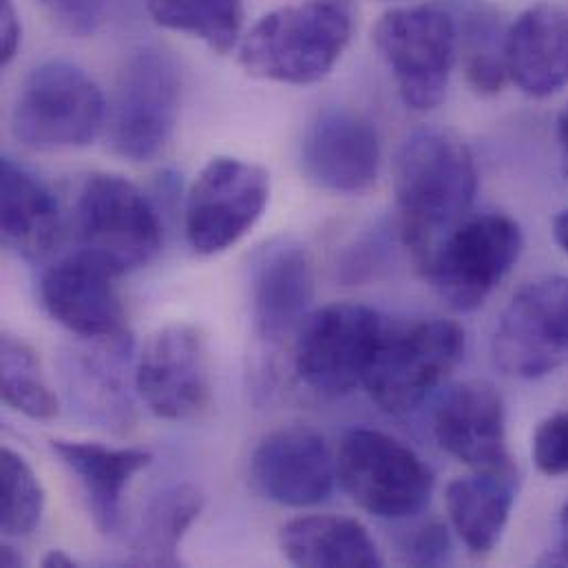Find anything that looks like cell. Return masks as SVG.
Masks as SVG:
<instances>
[{
  "instance_id": "31",
  "label": "cell",
  "mask_w": 568,
  "mask_h": 568,
  "mask_svg": "<svg viewBox=\"0 0 568 568\" xmlns=\"http://www.w3.org/2000/svg\"><path fill=\"white\" fill-rule=\"evenodd\" d=\"M534 460L547 476L568 474V414H554L534 434Z\"/></svg>"
},
{
  "instance_id": "13",
  "label": "cell",
  "mask_w": 568,
  "mask_h": 568,
  "mask_svg": "<svg viewBox=\"0 0 568 568\" xmlns=\"http://www.w3.org/2000/svg\"><path fill=\"white\" fill-rule=\"evenodd\" d=\"M133 385L153 416L175 423L197 418L213 394L204 332L189 323H171L153 332L138 354Z\"/></svg>"
},
{
  "instance_id": "30",
  "label": "cell",
  "mask_w": 568,
  "mask_h": 568,
  "mask_svg": "<svg viewBox=\"0 0 568 568\" xmlns=\"http://www.w3.org/2000/svg\"><path fill=\"white\" fill-rule=\"evenodd\" d=\"M398 549L403 562L414 567H440L452 558V540L447 527L438 520H427L409 529V534L403 536Z\"/></svg>"
},
{
  "instance_id": "16",
  "label": "cell",
  "mask_w": 568,
  "mask_h": 568,
  "mask_svg": "<svg viewBox=\"0 0 568 568\" xmlns=\"http://www.w3.org/2000/svg\"><path fill=\"white\" fill-rule=\"evenodd\" d=\"M336 458L325 438L303 425L271 432L255 447L251 480L271 503L305 509L323 503L336 483Z\"/></svg>"
},
{
  "instance_id": "26",
  "label": "cell",
  "mask_w": 568,
  "mask_h": 568,
  "mask_svg": "<svg viewBox=\"0 0 568 568\" xmlns=\"http://www.w3.org/2000/svg\"><path fill=\"white\" fill-rule=\"evenodd\" d=\"M149 16L164 29L206 42L215 53L242 40L244 0H144Z\"/></svg>"
},
{
  "instance_id": "27",
  "label": "cell",
  "mask_w": 568,
  "mask_h": 568,
  "mask_svg": "<svg viewBox=\"0 0 568 568\" xmlns=\"http://www.w3.org/2000/svg\"><path fill=\"white\" fill-rule=\"evenodd\" d=\"M0 394L11 409L31 420H51L60 409L38 354L13 334H2L0 341Z\"/></svg>"
},
{
  "instance_id": "33",
  "label": "cell",
  "mask_w": 568,
  "mask_h": 568,
  "mask_svg": "<svg viewBox=\"0 0 568 568\" xmlns=\"http://www.w3.org/2000/svg\"><path fill=\"white\" fill-rule=\"evenodd\" d=\"M558 146H560L562 175H565L568 184V102L567 106L560 111V118H558Z\"/></svg>"
},
{
  "instance_id": "29",
  "label": "cell",
  "mask_w": 568,
  "mask_h": 568,
  "mask_svg": "<svg viewBox=\"0 0 568 568\" xmlns=\"http://www.w3.org/2000/svg\"><path fill=\"white\" fill-rule=\"evenodd\" d=\"M465 75L471 89L480 95H494L503 91L507 78L505 67V36L494 16L476 13L469 16L463 31Z\"/></svg>"
},
{
  "instance_id": "32",
  "label": "cell",
  "mask_w": 568,
  "mask_h": 568,
  "mask_svg": "<svg viewBox=\"0 0 568 568\" xmlns=\"http://www.w3.org/2000/svg\"><path fill=\"white\" fill-rule=\"evenodd\" d=\"M20 18L13 0H0V64L7 67L20 47Z\"/></svg>"
},
{
  "instance_id": "10",
  "label": "cell",
  "mask_w": 568,
  "mask_h": 568,
  "mask_svg": "<svg viewBox=\"0 0 568 568\" xmlns=\"http://www.w3.org/2000/svg\"><path fill=\"white\" fill-rule=\"evenodd\" d=\"M271 200V175L264 166L213 158L189 189L184 233L197 255H220L240 244L262 220Z\"/></svg>"
},
{
  "instance_id": "5",
  "label": "cell",
  "mask_w": 568,
  "mask_h": 568,
  "mask_svg": "<svg viewBox=\"0 0 568 568\" xmlns=\"http://www.w3.org/2000/svg\"><path fill=\"white\" fill-rule=\"evenodd\" d=\"M523 251V231L509 215H467L436 242L418 268L452 310L471 312L505 282Z\"/></svg>"
},
{
  "instance_id": "1",
  "label": "cell",
  "mask_w": 568,
  "mask_h": 568,
  "mask_svg": "<svg viewBox=\"0 0 568 568\" xmlns=\"http://www.w3.org/2000/svg\"><path fill=\"white\" fill-rule=\"evenodd\" d=\"M392 186L400 240L420 264L436 242L469 215L478 193L476 158L458 133L420 126L396 151Z\"/></svg>"
},
{
  "instance_id": "36",
  "label": "cell",
  "mask_w": 568,
  "mask_h": 568,
  "mask_svg": "<svg viewBox=\"0 0 568 568\" xmlns=\"http://www.w3.org/2000/svg\"><path fill=\"white\" fill-rule=\"evenodd\" d=\"M554 235L560 248L568 255V211H562L554 222Z\"/></svg>"
},
{
  "instance_id": "3",
  "label": "cell",
  "mask_w": 568,
  "mask_h": 568,
  "mask_svg": "<svg viewBox=\"0 0 568 568\" xmlns=\"http://www.w3.org/2000/svg\"><path fill=\"white\" fill-rule=\"evenodd\" d=\"M465 332L449 318H418L381 334L363 387L385 414L414 412L463 361Z\"/></svg>"
},
{
  "instance_id": "21",
  "label": "cell",
  "mask_w": 568,
  "mask_h": 568,
  "mask_svg": "<svg viewBox=\"0 0 568 568\" xmlns=\"http://www.w3.org/2000/svg\"><path fill=\"white\" fill-rule=\"evenodd\" d=\"M51 449L78 480L98 531L115 536L122 527L124 494L131 480L153 463V456L138 447L62 438L51 440Z\"/></svg>"
},
{
  "instance_id": "28",
  "label": "cell",
  "mask_w": 568,
  "mask_h": 568,
  "mask_svg": "<svg viewBox=\"0 0 568 568\" xmlns=\"http://www.w3.org/2000/svg\"><path fill=\"white\" fill-rule=\"evenodd\" d=\"M44 514V489L31 465L13 449L0 454V529L7 538L31 536Z\"/></svg>"
},
{
  "instance_id": "11",
  "label": "cell",
  "mask_w": 568,
  "mask_h": 568,
  "mask_svg": "<svg viewBox=\"0 0 568 568\" xmlns=\"http://www.w3.org/2000/svg\"><path fill=\"white\" fill-rule=\"evenodd\" d=\"M383 329V316L356 303H334L307 314L294 343L298 378L327 398L349 394L363 385Z\"/></svg>"
},
{
  "instance_id": "7",
  "label": "cell",
  "mask_w": 568,
  "mask_h": 568,
  "mask_svg": "<svg viewBox=\"0 0 568 568\" xmlns=\"http://www.w3.org/2000/svg\"><path fill=\"white\" fill-rule=\"evenodd\" d=\"M80 251L104 262L118 277L151 264L162 248V224L149 197L129 180L93 173L75 200Z\"/></svg>"
},
{
  "instance_id": "14",
  "label": "cell",
  "mask_w": 568,
  "mask_h": 568,
  "mask_svg": "<svg viewBox=\"0 0 568 568\" xmlns=\"http://www.w3.org/2000/svg\"><path fill=\"white\" fill-rule=\"evenodd\" d=\"M301 169L314 186L329 193L361 195L369 191L381 169L376 126L343 106L321 111L305 131Z\"/></svg>"
},
{
  "instance_id": "34",
  "label": "cell",
  "mask_w": 568,
  "mask_h": 568,
  "mask_svg": "<svg viewBox=\"0 0 568 568\" xmlns=\"http://www.w3.org/2000/svg\"><path fill=\"white\" fill-rule=\"evenodd\" d=\"M551 562L568 565V503L562 507V514H560V549H558L556 558H551Z\"/></svg>"
},
{
  "instance_id": "23",
  "label": "cell",
  "mask_w": 568,
  "mask_h": 568,
  "mask_svg": "<svg viewBox=\"0 0 568 568\" xmlns=\"http://www.w3.org/2000/svg\"><path fill=\"white\" fill-rule=\"evenodd\" d=\"M2 242L27 262H40L60 242L62 220L53 193L11 158L0 162Z\"/></svg>"
},
{
  "instance_id": "2",
  "label": "cell",
  "mask_w": 568,
  "mask_h": 568,
  "mask_svg": "<svg viewBox=\"0 0 568 568\" xmlns=\"http://www.w3.org/2000/svg\"><path fill=\"white\" fill-rule=\"evenodd\" d=\"M352 38L349 13L329 0L285 4L240 40V64L253 78L305 87L332 73Z\"/></svg>"
},
{
  "instance_id": "8",
  "label": "cell",
  "mask_w": 568,
  "mask_h": 568,
  "mask_svg": "<svg viewBox=\"0 0 568 568\" xmlns=\"http://www.w3.org/2000/svg\"><path fill=\"white\" fill-rule=\"evenodd\" d=\"M336 476L347 496L383 520L416 516L432 496L434 476L403 440L378 429H352L336 454Z\"/></svg>"
},
{
  "instance_id": "17",
  "label": "cell",
  "mask_w": 568,
  "mask_h": 568,
  "mask_svg": "<svg viewBox=\"0 0 568 568\" xmlns=\"http://www.w3.org/2000/svg\"><path fill=\"white\" fill-rule=\"evenodd\" d=\"M60 356V378L71 409L89 425L111 434H124L135 420L126 367L131 336L89 341Z\"/></svg>"
},
{
  "instance_id": "22",
  "label": "cell",
  "mask_w": 568,
  "mask_h": 568,
  "mask_svg": "<svg viewBox=\"0 0 568 568\" xmlns=\"http://www.w3.org/2000/svg\"><path fill=\"white\" fill-rule=\"evenodd\" d=\"M518 496V469L514 463L474 469L449 483L445 503L452 527L474 556L491 554L511 516Z\"/></svg>"
},
{
  "instance_id": "24",
  "label": "cell",
  "mask_w": 568,
  "mask_h": 568,
  "mask_svg": "<svg viewBox=\"0 0 568 568\" xmlns=\"http://www.w3.org/2000/svg\"><path fill=\"white\" fill-rule=\"evenodd\" d=\"M280 547L294 567H383V558L367 529L343 516L294 518L282 527Z\"/></svg>"
},
{
  "instance_id": "20",
  "label": "cell",
  "mask_w": 568,
  "mask_h": 568,
  "mask_svg": "<svg viewBox=\"0 0 568 568\" xmlns=\"http://www.w3.org/2000/svg\"><path fill=\"white\" fill-rule=\"evenodd\" d=\"M507 78L531 98H549L568 84V13L554 2L523 11L505 36Z\"/></svg>"
},
{
  "instance_id": "19",
  "label": "cell",
  "mask_w": 568,
  "mask_h": 568,
  "mask_svg": "<svg viewBox=\"0 0 568 568\" xmlns=\"http://www.w3.org/2000/svg\"><path fill=\"white\" fill-rule=\"evenodd\" d=\"M434 434L452 458L471 469L511 463L505 400L487 381L454 385L436 407Z\"/></svg>"
},
{
  "instance_id": "4",
  "label": "cell",
  "mask_w": 568,
  "mask_h": 568,
  "mask_svg": "<svg viewBox=\"0 0 568 568\" xmlns=\"http://www.w3.org/2000/svg\"><path fill=\"white\" fill-rule=\"evenodd\" d=\"M106 102L95 80L64 60L38 64L11 109L13 138L36 151L91 144L106 122Z\"/></svg>"
},
{
  "instance_id": "37",
  "label": "cell",
  "mask_w": 568,
  "mask_h": 568,
  "mask_svg": "<svg viewBox=\"0 0 568 568\" xmlns=\"http://www.w3.org/2000/svg\"><path fill=\"white\" fill-rule=\"evenodd\" d=\"M0 565L7 568L22 567V565H24V558H22L13 547L2 545V547H0Z\"/></svg>"
},
{
  "instance_id": "35",
  "label": "cell",
  "mask_w": 568,
  "mask_h": 568,
  "mask_svg": "<svg viewBox=\"0 0 568 568\" xmlns=\"http://www.w3.org/2000/svg\"><path fill=\"white\" fill-rule=\"evenodd\" d=\"M44 568H71L78 567V562L71 558V556H67L64 551H60V549H53V551H49L44 558H42V562H40Z\"/></svg>"
},
{
  "instance_id": "25",
  "label": "cell",
  "mask_w": 568,
  "mask_h": 568,
  "mask_svg": "<svg viewBox=\"0 0 568 568\" xmlns=\"http://www.w3.org/2000/svg\"><path fill=\"white\" fill-rule=\"evenodd\" d=\"M204 503V494L186 483L160 491L142 516L131 562L140 567H180V545L200 518Z\"/></svg>"
},
{
  "instance_id": "9",
  "label": "cell",
  "mask_w": 568,
  "mask_h": 568,
  "mask_svg": "<svg viewBox=\"0 0 568 568\" xmlns=\"http://www.w3.org/2000/svg\"><path fill=\"white\" fill-rule=\"evenodd\" d=\"M182 100V78L171 55L144 49L120 71L106 113L111 151L131 162L158 158L171 142Z\"/></svg>"
},
{
  "instance_id": "18",
  "label": "cell",
  "mask_w": 568,
  "mask_h": 568,
  "mask_svg": "<svg viewBox=\"0 0 568 568\" xmlns=\"http://www.w3.org/2000/svg\"><path fill=\"white\" fill-rule=\"evenodd\" d=\"M314 301L312 260L298 242L275 237L251 257V314L260 338L282 343L298 332Z\"/></svg>"
},
{
  "instance_id": "12",
  "label": "cell",
  "mask_w": 568,
  "mask_h": 568,
  "mask_svg": "<svg viewBox=\"0 0 568 568\" xmlns=\"http://www.w3.org/2000/svg\"><path fill=\"white\" fill-rule=\"evenodd\" d=\"M494 363L514 378H542L568 363V280L545 277L520 287L494 338Z\"/></svg>"
},
{
  "instance_id": "6",
  "label": "cell",
  "mask_w": 568,
  "mask_h": 568,
  "mask_svg": "<svg viewBox=\"0 0 568 568\" xmlns=\"http://www.w3.org/2000/svg\"><path fill=\"white\" fill-rule=\"evenodd\" d=\"M400 100L412 111L436 109L458 55V27L438 4H405L385 11L372 29Z\"/></svg>"
},
{
  "instance_id": "15",
  "label": "cell",
  "mask_w": 568,
  "mask_h": 568,
  "mask_svg": "<svg viewBox=\"0 0 568 568\" xmlns=\"http://www.w3.org/2000/svg\"><path fill=\"white\" fill-rule=\"evenodd\" d=\"M118 275L87 251L55 262L40 282V298L53 321L84 341L129 334L115 290Z\"/></svg>"
}]
</instances>
